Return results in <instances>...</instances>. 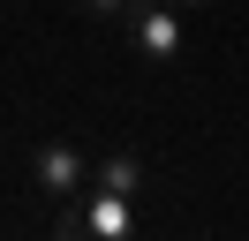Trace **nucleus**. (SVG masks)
Here are the masks:
<instances>
[{
  "label": "nucleus",
  "instance_id": "nucleus-1",
  "mask_svg": "<svg viewBox=\"0 0 249 241\" xmlns=\"http://www.w3.org/2000/svg\"><path fill=\"white\" fill-rule=\"evenodd\" d=\"M61 234L68 241H128V234H136V196L83 189L76 204H61Z\"/></svg>",
  "mask_w": 249,
  "mask_h": 241
},
{
  "label": "nucleus",
  "instance_id": "nucleus-2",
  "mask_svg": "<svg viewBox=\"0 0 249 241\" xmlns=\"http://www.w3.org/2000/svg\"><path fill=\"white\" fill-rule=\"evenodd\" d=\"M121 30H128V45H136V53L151 60V68L181 60V45H189V30H181V8H174V0H128Z\"/></svg>",
  "mask_w": 249,
  "mask_h": 241
},
{
  "label": "nucleus",
  "instance_id": "nucleus-3",
  "mask_svg": "<svg viewBox=\"0 0 249 241\" xmlns=\"http://www.w3.org/2000/svg\"><path fill=\"white\" fill-rule=\"evenodd\" d=\"M31 189L46 196V204H76V196L91 189V158H83L76 143H61V136H46V143L31 151Z\"/></svg>",
  "mask_w": 249,
  "mask_h": 241
},
{
  "label": "nucleus",
  "instance_id": "nucleus-4",
  "mask_svg": "<svg viewBox=\"0 0 249 241\" xmlns=\"http://www.w3.org/2000/svg\"><path fill=\"white\" fill-rule=\"evenodd\" d=\"M91 189L136 196V189H143V158H136V151H106V158H91Z\"/></svg>",
  "mask_w": 249,
  "mask_h": 241
},
{
  "label": "nucleus",
  "instance_id": "nucleus-5",
  "mask_svg": "<svg viewBox=\"0 0 249 241\" xmlns=\"http://www.w3.org/2000/svg\"><path fill=\"white\" fill-rule=\"evenodd\" d=\"M76 8H83V15H98V23H121L128 0H76Z\"/></svg>",
  "mask_w": 249,
  "mask_h": 241
},
{
  "label": "nucleus",
  "instance_id": "nucleus-6",
  "mask_svg": "<svg viewBox=\"0 0 249 241\" xmlns=\"http://www.w3.org/2000/svg\"><path fill=\"white\" fill-rule=\"evenodd\" d=\"M174 8H212V0H174Z\"/></svg>",
  "mask_w": 249,
  "mask_h": 241
}]
</instances>
